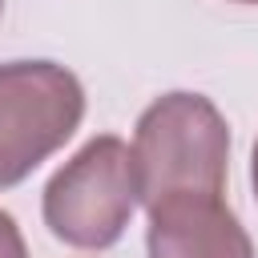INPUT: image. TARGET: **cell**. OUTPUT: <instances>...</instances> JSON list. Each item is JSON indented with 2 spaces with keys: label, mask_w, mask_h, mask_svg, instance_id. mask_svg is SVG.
I'll return each instance as SVG.
<instances>
[{
  "label": "cell",
  "mask_w": 258,
  "mask_h": 258,
  "mask_svg": "<svg viewBox=\"0 0 258 258\" xmlns=\"http://www.w3.org/2000/svg\"><path fill=\"white\" fill-rule=\"evenodd\" d=\"M137 206H153L173 194H226L230 173V125L202 93L157 97L133 129Z\"/></svg>",
  "instance_id": "obj_1"
},
{
  "label": "cell",
  "mask_w": 258,
  "mask_h": 258,
  "mask_svg": "<svg viewBox=\"0 0 258 258\" xmlns=\"http://www.w3.org/2000/svg\"><path fill=\"white\" fill-rule=\"evenodd\" d=\"M40 210H44V226L64 246L77 250L117 246L137 210L133 149L113 133L85 141L48 177Z\"/></svg>",
  "instance_id": "obj_2"
},
{
  "label": "cell",
  "mask_w": 258,
  "mask_h": 258,
  "mask_svg": "<svg viewBox=\"0 0 258 258\" xmlns=\"http://www.w3.org/2000/svg\"><path fill=\"white\" fill-rule=\"evenodd\" d=\"M85 117V85L56 60L0 64V189L48 161Z\"/></svg>",
  "instance_id": "obj_3"
},
{
  "label": "cell",
  "mask_w": 258,
  "mask_h": 258,
  "mask_svg": "<svg viewBox=\"0 0 258 258\" xmlns=\"http://www.w3.org/2000/svg\"><path fill=\"white\" fill-rule=\"evenodd\" d=\"M149 210V258H254V242L222 194H173Z\"/></svg>",
  "instance_id": "obj_4"
},
{
  "label": "cell",
  "mask_w": 258,
  "mask_h": 258,
  "mask_svg": "<svg viewBox=\"0 0 258 258\" xmlns=\"http://www.w3.org/2000/svg\"><path fill=\"white\" fill-rule=\"evenodd\" d=\"M0 258H28L24 234H20V226L8 210H0Z\"/></svg>",
  "instance_id": "obj_5"
},
{
  "label": "cell",
  "mask_w": 258,
  "mask_h": 258,
  "mask_svg": "<svg viewBox=\"0 0 258 258\" xmlns=\"http://www.w3.org/2000/svg\"><path fill=\"white\" fill-rule=\"evenodd\" d=\"M250 181H254V202H258V141H254V157H250Z\"/></svg>",
  "instance_id": "obj_6"
},
{
  "label": "cell",
  "mask_w": 258,
  "mask_h": 258,
  "mask_svg": "<svg viewBox=\"0 0 258 258\" xmlns=\"http://www.w3.org/2000/svg\"><path fill=\"white\" fill-rule=\"evenodd\" d=\"M234 4H258V0H234Z\"/></svg>",
  "instance_id": "obj_7"
},
{
  "label": "cell",
  "mask_w": 258,
  "mask_h": 258,
  "mask_svg": "<svg viewBox=\"0 0 258 258\" xmlns=\"http://www.w3.org/2000/svg\"><path fill=\"white\" fill-rule=\"evenodd\" d=\"M0 12H4V0H0Z\"/></svg>",
  "instance_id": "obj_8"
}]
</instances>
